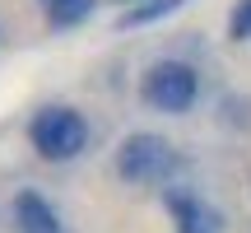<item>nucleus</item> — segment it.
<instances>
[{"label":"nucleus","mask_w":251,"mask_h":233,"mask_svg":"<svg viewBox=\"0 0 251 233\" xmlns=\"http://www.w3.org/2000/svg\"><path fill=\"white\" fill-rule=\"evenodd\" d=\"M93 5L98 0H51L47 5V24L51 28H75V24H84L93 14Z\"/></svg>","instance_id":"0eeeda50"},{"label":"nucleus","mask_w":251,"mask_h":233,"mask_svg":"<svg viewBox=\"0 0 251 233\" xmlns=\"http://www.w3.org/2000/svg\"><path fill=\"white\" fill-rule=\"evenodd\" d=\"M163 205H168L177 233H219L224 229V215L209 201H200L191 187H163Z\"/></svg>","instance_id":"20e7f679"},{"label":"nucleus","mask_w":251,"mask_h":233,"mask_svg":"<svg viewBox=\"0 0 251 233\" xmlns=\"http://www.w3.org/2000/svg\"><path fill=\"white\" fill-rule=\"evenodd\" d=\"M117 5H126V9H130V5H140V0H117Z\"/></svg>","instance_id":"1a4fd4ad"},{"label":"nucleus","mask_w":251,"mask_h":233,"mask_svg":"<svg viewBox=\"0 0 251 233\" xmlns=\"http://www.w3.org/2000/svg\"><path fill=\"white\" fill-rule=\"evenodd\" d=\"M140 98L149 103L153 112H168V116H181L196 108L200 98V75L196 65L186 61H153L140 80Z\"/></svg>","instance_id":"7ed1b4c3"},{"label":"nucleus","mask_w":251,"mask_h":233,"mask_svg":"<svg viewBox=\"0 0 251 233\" xmlns=\"http://www.w3.org/2000/svg\"><path fill=\"white\" fill-rule=\"evenodd\" d=\"M191 0H140V5L121 9L117 14V28H144V24H158V19L177 14V9H186Z\"/></svg>","instance_id":"423d86ee"},{"label":"nucleus","mask_w":251,"mask_h":233,"mask_svg":"<svg viewBox=\"0 0 251 233\" xmlns=\"http://www.w3.org/2000/svg\"><path fill=\"white\" fill-rule=\"evenodd\" d=\"M42 5H51V0H42Z\"/></svg>","instance_id":"9d476101"},{"label":"nucleus","mask_w":251,"mask_h":233,"mask_svg":"<svg viewBox=\"0 0 251 233\" xmlns=\"http://www.w3.org/2000/svg\"><path fill=\"white\" fill-rule=\"evenodd\" d=\"M28 140H33V149L47 163H70V159H79L89 149V121L70 103H47L28 121Z\"/></svg>","instance_id":"f257e3e1"},{"label":"nucleus","mask_w":251,"mask_h":233,"mask_svg":"<svg viewBox=\"0 0 251 233\" xmlns=\"http://www.w3.org/2000/svg\"><path fill=\"white\" fill-rule=\"evenodd\" d=\"M228 37H233V42H251V0H237V5H233Z\"/></svg>","instance_id":"6e6552de"},{"label":"nucleus","mask_w":251,"mask_h":233,"mask_svg":"<svg viewBox=\"0 0 251 233\" xmlns=\"http://www.w3.org/2000/svg\"><path fill=\"white\" fill-rule=\"evenodd\" d=\"M9 215H14L19 233H65L61 215L51 210V201H47L42 191H19V196L9 201Z\"/></svg>","instance_id":"39448f33"},{"label":"nucleus","mask_w":251,"mask_h":233,"mask_svg":"<svg viewBox=\"0 0 251 233\" xmlns=\"http://www.w3.org/2000/svg\"><path fill=\"white\" fill-rule=\"evenodd\" d=\"M181 168V154L172 149V140L153 131H130L117 145V177L130 182V187H158V182H172Z\"/></svg>","instance_id":"f03ea898"}]
</instances>
